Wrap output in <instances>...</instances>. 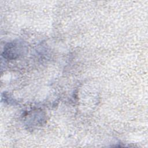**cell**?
Returning <instances> with one entry per match:
<instances>
[{
	"instance_id": "cell-1",
	"label": "cell",
	"mask_w": 148,
	"mask_h": 148,
	"mask_svg": "<svg viewBox=\"0 0 148 148\" xmlns=\"http://www.w3.org/2000/svg\"><path fill=\"white\" fill-rule=\"evenodd\" d=\"M23 43L14 42L7 45L4 49V57L9 58H15L19 56L24 50Z\"/></svg>"
}]
</instances>
